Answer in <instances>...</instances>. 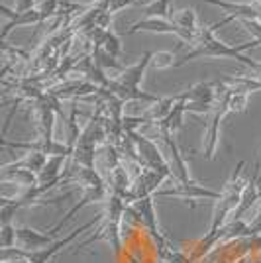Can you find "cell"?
Wrapping results in <instances>:
<instances>
[{
  "mask_svg": "<svg viewBox=\"0 0 261 263\" xmlns=\"http://www.w3.org/2000/svg\"><path fill=\"white\" fill-rule=\"evenodd\" d=\"M42 2H44V0H38V6H40V4H42Z\"/></svg>",
  "mask_w": 261,
  "mask_h": 263,
  "instance_id": "obj_17",
  "label": "cell"
},
{
  "mask_svg": "<svg viewBox=\"0 0 261 263\" xmlns=\"http://www.w3.org/2000/svg\"><path fill=\"white\" fill-rule=\"evenodd\" d=\"M97 45H100L106 53H110L112 57H116V59L122 55V40H120L118 35L112 32V30H106L104 35H102V40H100Z\"/></svg>",
  "mask_w": 261,
  "mask_h": 263,
  "instance_id": "obj_13",
  "label": "cell"
},
{
  "mask_svg": "<svg viewBox=\"0 0 261 263\" xmlns=\"http://www.w3.org/2000/svg\"><path fill=\"white\" fill-rule=\"evenodd\" d=\"M179 99H177V104L173 106V110L169 112V116L165 118L163 122H159L163 128L171 132V134H177V132L183 128V116L187 114V95L185 90L183 92H179L177 95Z\"/></svg>",
  "mask_w": 261,
  "mask_h": 263,
  "instance_id": "obj_10",
  "label": "cell"
},
{
  "mask_svg": "<svg viewBox=\"0 0 261 263\" xmlns=\"http://www.w3.org/2000/svg\"><path fill=\"white\" fill-rule=\"evenodd\" d=\"M2 179L4 181H14L16 185H24L28 189L40 185L38 173H33L30 169H24V167H16V165H6L4 171H2Z\"/></svg>",
  "mask_w": 261,
  "mask_h": 263,
  "instance_id": "obj_9",
  "label": "cell"
},
{
  "mask_svg": "<svg viewBox=\"0 0 261 263\" xmlns=\"http://www.w3.org/2000/svg\"><path fill=\"white\" fill-rule=\"evenodd\" d=\"M207 4H214L218 8L228 12V16L220 22L212 24L210 28L216 32L222 26L230 24L232 20H255V22H261V2H255V4H234V2H226V0H204Z\"/></svg>",
  "mask_w": 261,
  "mask_h": 263,
  "instance_id": "obj_3",
  "label": "cell"
},
{
  "mask_svg": "<svg viewBox=\"0 0 261 263\" xmlns=\"http://www.w3.org/2000/svg\"><path fill=\"white\" fill-rule=\"evenodd\" d=\"M175 59H179L173 51H157L152 57V67L153 69H167V67H175Z\"/></svg>",
  "mask_w": 261,
  "mask_h": 263,
  "instance_id": "obj_15",
  "label": "cell"
},
{
  "mask_svg": "<svg viewBox=\"0 0 261 263\" xmlns=\"http://www.w3.org/2000/svg\"><path fill=\"white\" fill-rule=\"evenodd\" d=\"M53 243L51 234H42L32 228H16V246L24 252H38Z\"/></svg>",
  "mask_w": 261,
  "mask_h": 263,
  "instance_id": "obj_7",
  "label": "cell"
},
{
  "mask_svg": "<svg viewBox=\"0 0 261 263\" xmlns=\"http://www.w3.org/2000/svg\"><path fill=\"white\" fill-rule=\"evenodd\" d=\"M128 134L132 136V142H134L136 149H138V154H140V157H142L143 167L155 169V171H159V173H165L169 179H175L173 169H171V165H169V161H167V157H165L161 145H157L155 140L147 138V136H143V134H138V132H128Z\"/></svg>",
  "mask_w": 261,
  "mask_h": 263,
  "instance_id": "obj_2",
  "label": "cell"
},
{
  "mask_svg": "<svg viewBox=\"0 0 261 263\" xmlns=\"http://www.w3.org/2000/svg\"><path fill=\"white\" fill-rule=\"evenodd\" d=\"M35 6H38V0H16L14 12H16V14H24V12L35 10Z\"/></svg>",
  "mask_w": 261,
  "mask_h": 263,
  "instance_id": "obj_16",
  "label": "cell"
},
{
  "mask_svg": "<svg viewBox=\"0 0 261 263\" xmlns=\"http://www.w3.org/2000/svg\"><path fill=\"white\" fill-rule=\"evenodd\" d=\"M157 197H183V198H218L222 197V193L210 191L207 186H200L198 183L191 181V183H179L177 186L169 189V191H157Z\"/></svg>",
  "mask_w": 261,
  "mask_h": 263,
  "instance_id": "obj_6",
  "label": "cell"
},
{
  "mask_svg": "<svg viewBox=\"0 0 261 263\" xmlns=\"http://www.w3.org/2000/svg\"><path fill=\"white\" fill-rule=\"evenodd\" d=\"M228 106H230V112H246V106H248V92H239V90L230 88Z\"/></svg>",
  "mask_w": 261,
  "mask_h": 263,
  "instance_id": "obj_14",
  "label": "cell"
},
{
  "mask_svg": "<svg viewBox=\"0 0 261 263\" xmlns=\"http://www.w3.org/2000/svg\"><path fill=\"white\" fill-rule=\"evenodd\" d=\"M179 28H183L185 32L189 33H195L198 30V18H196V12L193 8H183V10L175 12L173 18H171Z\"/></svg>",
  "mask_w": 261,
  "mask_h": 263,
  "instance_id": "obj_12",
  "label": "cell"
},
{
  "mask_svg": "<svg viewBox=\"0 0 261 263\" xmlns=\"http://www.w3.org/2000/svg\"><path fill=\"white\" fill-rule=\"evenodd\" d=\"M173 0H155L152 4L143 6V18H163L171 20L173 18Z\"/></svg>",
  "mask_w": 261,
  "mask_h": 263,
  "instance_id": "obj_11",
  "label": "cell"
},
{
  "mask_svg": "<svg viewBox=\"0 0 261 263\" xmlns=\"http://www.w3.org/2000/svg\"><path fill=\"white\" fill-rule=\"evenodd\" d=\"M155 32V33H173L177 35L181 42L185 44H191L195 40V33H189L185 32L183 28H179L173 20H163V18H142L138 22H134L130 26V30L126 33H136V32Z\"/></svg>",
  "mask_w": 261,
  "mask_h": 263,
  "instance_id": "obj_4",
  "label": "cell"
},
{
  "mask_svg": "<svg viewBox=\"0 0 261 263\" xmlns=\"http://www.w3.org/2000/svg\"><path fill=\"white\" fill-rule=\"evenodd\" d=\"M0 12H2L4 16L10 18V22L4 26V30H2V33H0L2 40H4L14 28H18V26H32V24L44 22V16H42V12L38 10V8H35V10H30V12H24V14H16L14 10H8L6 6H0Z\"/></svg>",
  "mask_w": 261,
  "mask_h": 263,
  "instance_id": "obj_8",
  "label": "cell"
},
{
  "mask_svg": "<svg viewBox=\"0 0 261 263\" xmlns=\"http://www.w3.org/2000/svg\"><path fill=\"white\" fill-rule=\"evenodd\" d=\"M152 57H153V51L143 53V57L138 61V63H136V65L126 67L122 73L114 75V77H112V83H114L116 87L130 88V90H138V88H140V83H142V79H143V75H145V69L152 65Z\"/></svg>",
  "mask_w": 261,
  "mask_h": 263,
  "instance_id": "obj_5",
  "label": "cell"
},
{
  "mask_svg": "<svg viewBox=\"0 0 261 263\" xmlns=\"http://www.w3.org/2000/svg\"><path fill=\"white\" fill-rule=\"evenodd\" d=\"M187 45H189V49L179 55L175 67H183L185 63L193 61L196 57H226V59H236L239 63L248 65L257 77L261 75V63H257V61H253V59H250V57H246V55L241 53V51H246L250 47H259V37L253 40V42H248V44H241L238 47H234V45L226 44V42H220L214 35V30L210 26H198V30L195 32V40Z\"/></svg>",
  "mask_w": 261,
  "mask_h": 263,
  "instance_id": "obj_1",
  "label": "cell"
}]
</instances>
